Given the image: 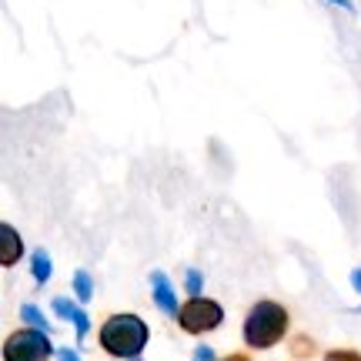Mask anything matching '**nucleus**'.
Instances as JSON below:
<instances>
[{"label": "nucleus", "instance_id": "obj_10", "mask_svg": "<svg viewBox=\"0 0 361 361\" xmlns=\"http://www.w3.org/2000/svg\"><path fill=\"white\" fill-rule=\"evenodd\" d=\"M20 314H24L27 324H34V328H40V331H51V324L44 322V314H40L34 305H24V308H20Z\"/></svg>", "mask_w": 361, "mask_h": 361}, {"label": "nucleus", "instance_id": "obj_13", "mask_svg": "<svg viewBox=\"0 0 361 361\" xmlns=\"http://www.w3.org/2000/svg\"><path fill=\"white\" fill-rule=\"evenodd\" d=\"M57 358H61V361H80V355H78V351H71V348H61V351H57Z\"/></svg>", "mask_w": 361, "mask_h": 361}, {"label": "nucleus", "instance_id": "obj_14", "mask_svg": "<svg viewBox=\"0 0 361 361\" xmlns=\"http://www.w3.org/2000/svg\"><path fill=\"white\" fill-rule=\"evenodd\" d=\"M197 361H214V351L211 348H197V355H194Z\"/></svg>", "mask_w": 361, "mask_h": 361}, {"label": "nucleus", "instance_id": "obj_7", "mask_svg": "<svg viewBox=\"0 0 361 361\" xmlns=\"http://www.w3.org/2000/svg\"><path fill=\"white\" fill-rule=\"evenodd\" d=\"M151 284H154V301L161 305V311H168V314H174L178 318V298H174V291H171V284H168V274L164 271H154L151 274Z\"/></svg>", "mask_w": 361, "mask_h": 361}, {"label": "nucleus", "instance_id": "obj_4", "mask_svg": "<svg viewBox=\"0 0 361 361\" xmlns=\"http://www.w3.org/2000/svg\"><path fill=\"white\" fill-rule=\"evenodd\" d=\"M47 358H51V341H47V331H40V328L13 331L4 341V361H47Z\"/></svg>", "mask_w": 361, "mask_h": 361}, {"label": "nucleus", "instance_id": "obj_17", "mask_svg": "<svg viewBox=\"0 0 361 361\" xmlns=\"http://www.w3.org/2000/svg\"><path fill=\"white\" fill-rule=\"evenodd\" d=\"M338 4H341V7H351V4H348V0H338Z\"/></svg>", "mask_w": 361, "mask_h": 361}, {"label": "nucleus", "instance_id": "obj_11", "mask_svg": "<svg viewBox=\"0 0 361 361\" xmlns=\"http://www.w3.org/2000/svg\"><path fill=\"white\" fill-rule=\"evenodd\" d=\"M324 361H361L358 351H348V348H338V351H328Z\"/></svg>", "mask_w": 361, "mask_h": 361}, {"label": "nucleus", "instance_id": "obj_16", "mask_svg": "<svg viewBox=\"0 0 361 361\" xmlns=\"http://www.w3.org/2000/svg\"><path fill=\"white\" fill-rule=\"evenodd\" d=\"M221 361H247V355H228V358H221Z\"/></svg>", "mask_w": 361, "mask_h": 361}, {"label": "nucleus", "instance_id": "obj_6", "mask_svg": "<svg viewBox=\"0 0 361 361\" xmlns=\"http://www.w3.org/2000/svg\"><path fill=\"white\" fill-rule=\"evenodd\" d=\"M54 311H57L61 318H67V322H74V328H78V338H87L90 318L78 308V305H74V301H71V298H54Z\"/></svg>", "mask_w": 361, "mask_h": 361}, {"label": "nucleus", "instance_id": "obj_2", "mask_svg": "<svg viewBox=\"0 0 361 361\" xmlns=\"http://www.w3.org/2000/svg\"><path fill=\"white\" fill-rule=\"evenodd\" d=\"M288 331V311L278 301H258L245 318L247 348H274Z\"/></svg>", "mask_w": 361, "mask_h": 361}, {"label": "nucleus", "instance_id": "obj_15", "mask_svg": "<svg viewBox=\"0 0 361 361\" xmlns=\"http://www.w3.org/2000/svg\"><path fill=\"white\" fill-rule=\"evenodd\" d=\"M351 284H355V288L361 291V268H358V271H351Z\"/></svg>", "mask_w": 361, "mask_h": 361}, {"label": "nucleus", "instance_id": "obj_1", "mask_svg": "<svg viewBox=\"0 0 361 361\" xmlns=\"http://www.w3.org/2000/svg\"><path fill=\"white\" fill-rule=\"evenodd\" d=\"M147 345V324L137 314H114L101 324V348L114 358L137 361Z\"/></svg>", "mask_w": 361, "mask_h": 361}, {"label": "nucleus", "instance_id": "obj_9", "mask_svg": "<svg viewBox=\"0 0 361 361\" xmlns=\"http://www.w3.org/2000/svg\"><path fill=\"white\" fill-rule=\"evenodd\" d=\"M74 291H78L80 301H90L94 288H90V274H87V271H78V274H74Z\"/></svg>", "mask_w": 361, "mask_h": 361}, {"label": "nucleus", "instance_id": "obj_12", "mask_svg": "<svg viewBox=\"0 0 361 361\" xmlns=\"http://www.w3.org/2000/svg\"><path fill=\"white\" fill-rule=\"evenodd\" d=\"M188 291H191V295H197V291H201V271H188Z\"/></svg>", "mask_w": 361, "mask_h": 361}, {"label": "nucleus", "instance_id": "obj_5", "mask_svg": "<svg viewBox=\"0 0 361 361\" xmlns=\"http://www.w3.org/2000/svg\"><path fill=\"white\" fill-rule=\"evenodd\" d=\"M20 255H24L20 234L13 231L11 224H0V264H4V268H11V264H17Z\"/></svg>", "mask_w": 361, "mask_h": 361}, {"label": "nucleus", "instance_id": "obj_8", "mask_svg": "<svg viewBox=\"0 0 361 361\" xmlns=\"http://www.w3.org/2000/svg\"><path fill=\"white\" fill-rule=\"evenodd\" d=\"M30 271H34V278H37L40 284L51 281V258H47V251H44V247L34 251V258H30Z\"/></svg>", "mask_w": 361, "mask_h": 361}, {"label": "nucleus", "instance_id": "obj_3", "mask_svg": "<svg viewBox=\"0 0 361 361\" xmlns=\"http://www.w3.org/2000/svg\"><path fill=\"white\" fill-rule=\"evenodd\" d=\"M224 322V311H221L218 301L211 298L194 295L188 305H180L178 311V324L188 331V335H204V331H214L218 324Z\"/></svg>", "mask_w": 361, "mask_h": 361}]
</instances>
